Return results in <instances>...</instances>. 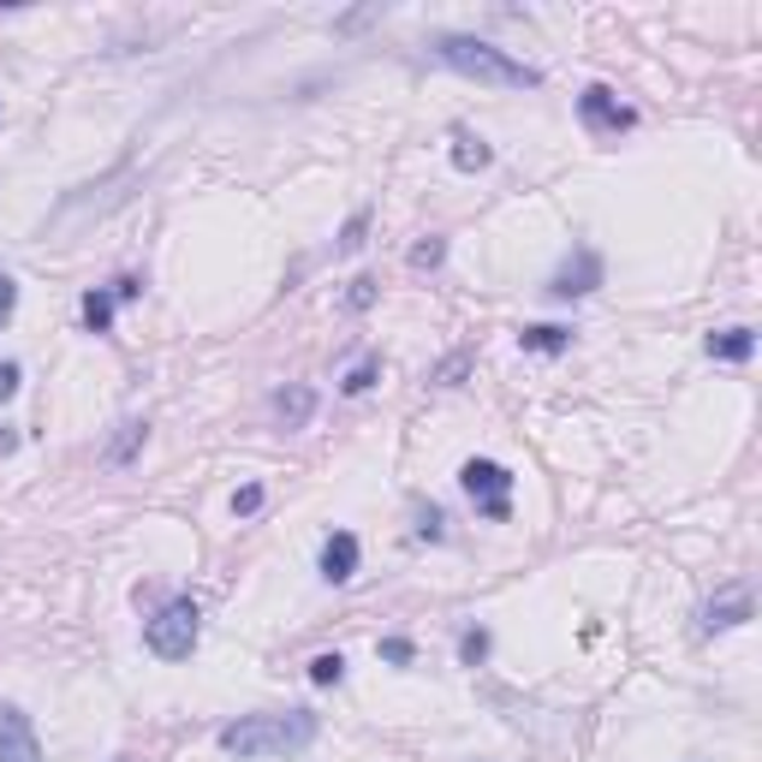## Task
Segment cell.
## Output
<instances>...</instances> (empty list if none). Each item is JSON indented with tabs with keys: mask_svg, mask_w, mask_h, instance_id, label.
Segmentation results:
<instances>
[{
	"mask_svg": "<svg viewBox=\"0 0 762 762\" xmlns=\"http://www.w3.org/2000/svg\"><path fill=\"white\" fill-rule=\"evenodd\" d=\"M429 54L442 66H453L459 78L494 84V90H542V72L536 66L512 61L507 48H494V42H482V36H453V31H442V36L429 42Z\"/></svg>",
	"mask_w": 762,
	"mask_h": 762,
	"instance_id": "obj_1",
	"label": "cell"
},
{
	"mask_svg": "<svg viewBox=\"0 0 762 762\" xmlns=\"http://www.w3.org/2000/svg\"><path fill=\"white\" fill-rule=\"evenodd\" d=\"M322 721L311 709H286V715H244V721L221 727V751L232 756H298L316 744Z\"/></svg>",
	"mask_w": 762,
	"mask_h": 762,
	"instance_id": "obj_2",
	"label": "cell"
},
{
	"mask_svg": "<svg viewBox=\"0 0 762 762\" xmlns=\"http://www.w3.org/2000/svg\"><path fill=\"white\" fill-rule=\"evenodd\" d=\"M197 638H203V613L190 596H173V602L143 625V643H150V655H161V662H190Z\"/></svg>",
	"mask_w": 762,
	"mask_h": 762,
	"instance_id": "obj_3",
	"label": "cell"
},
{
	"mask_svg": "<svg viewBox=\"0 0 762 762\" xmlns=\"http://www.w3.org/2000/svg\"><path fill=\"white\" fill-rule=\"evenodd\" d=\"M459 489L471 494V507L482 512L489 524H507L512 519V471L494 459H465L459 465Z\"/></svg>",
	"mask_w": 762,
	"mask_h": 762,
	"instance_id": "obj_4",
	"label": "cell"
},
{
	"mask_svg": "<svg viewBox=\"0 0 762 762\" xmlns=\"http://www.w3.org/2000/svg\"><path fill=\"white\" fill-rule=\"evenodd\" d=\"M578 120L590 126L596 138H620V131H632V126H638V113L625 108V101L608 90V84H590V90L578 96Z\"/></svg>",
	"mask_w": 762,
	"mask_h": 762,
	"instance_id": "obj_5",
	"label": "cell"
},
{
	"mask_svg": "<svg viewBox=\"0 0 762 762\" xmlns=\"http://www.w3.org/2000/svg\"><path fill=\"white\" fill-rule=\"evenodd\" d=\"M0 762H42V739L19 703H0Z\"/></svg>",
	"mask_w": 762,
	"mask_h": 762,
	"instance_id": "obj_6",
	"label": "cell"
},
{
	"mask_svg": "<svg viewBox=\"0 0 762 762\" xmlns=\"http://www.w3.org/2000/svg\"><path fill=\"white\" fill-rule=\"evenodd\" d=\"M596 286H602V257H596L590 244H578V251L554 269V281H548L554 298H584V292H596Z\"/></svg>",
	"mask_w": 762,
	"mask_h": 762,
	"instance_id": "obj_7",
	"label": "cell"
},
{
	"mask_svg": "<svg viewBox=\"0 0 762 762\" xmlns=\"http://www.w3.org/2000/svg\"><path fill=\"white\" fill-rule=\"evenodd\" d=\"M322 578H328V584H351V578H358V536H351V531H334L328 542H322Z\"/></svg>",
	"mask_w": 762,
	"mask_h": 762,
	"instance_id": "obj_8",
	"label": "cell"
},
{
	"mask_svg": "<svg viewBox=\"0 0 762 762\" xmlns=\"http://www.w3.org/2000/svg\"><path fill=\"white\" fill-rule=\"evenodd\" d=\"M751 351H756V328H721V334H709V358L715 363H751Z\"/></svg>",
	"mask_w": 762,
	"mask_h": 762,
	"instance_id": "obj_9",
	"label": "cell"
},
{
	"mask_svg": "<svg viewBox=\"0 0 762 762\" xmlns=\"http://www.w3.org/2000/svg\"><path fill=\"white\" fill-rule=\"evenodd\" d=\"M489 161H494V150L477 138L471 126H453V167H459V173H482Z\"/></svg>",
	"mask_w": 762,
	"mask_h": 762,
	"instance_id": "obj_10",
	"label": "cell"
},
{
	"mask_svg": "<svg viewBox=\"0 0 762 762\" xmlns=\"http://www.w3.org/2000/svg\"><path fill=\"white\" fill-rule=\"evenodd\" d=\"M744 620H751V596L732 590L727 602H709V613H703V632H732V625H744Z\"/></svg>",
	"mask_w": 762,
	"mask_h": 762,
	"instance_id": "obj_11",
	"label": "cell"
},
{
	"mask_svg": "<svg viewBox=\"0 0 762 762\" xmlns=\"http://www.w3.org/2000/svg\"><path fill=\"white\" fill-rule=\"evenodd\" d=\"M113 311H120V292H113V286L84 292V328H90V334H108L113 328Z\"/></svg>",
	"mask_w": 762,
	"mask_h": 762,
	"instance_id": "obj_12",
	"label": "cell"
},
{
	"mask_svg": "<svg viewBox=\"0 0 762 762\" xmlns=\"http://www.w3.org/2000/svg\"><path fill=\"white\" fill-rule=\"evenodd\" d=\"M274 412L286 417V429H304L311 412H316V388H281L274 393Z\"/></svg>",
	"mask_w": 762,
	"mask_h": 762,
	"instance_id": "obj_13",
	"label": "cell"
},
{
	"mask_svg": "<svg viewBox=\"0 0 762 762\" xmlns=\"http://www.w3.org/2000/svg\"><path fill=\"white\" fill-rule=\"evenodd\" d=\"M519 346H524V351H548V358H554V351L572 346V328H554V322H542V328H524V334H519Z\"/></svg>",
	"mask_w": 762,
	"mask_h": 762,
	"instance_id": "obj_14",
	"label": "cell"
},
{
	"mask_svg": "<svg viewBox=\"0 0 762 762\" xmlns=\"http://www.w3.org/2000/svg\"><path fill=\"white\" fill-rule=\"evenodd\" d=\"M346 679V655L334 650V655H316L311 662V685H322V692H328V685H340Z\"/></svg>",
	"mask_w": 762,
	"mask_h": 762,
	"instance_id": "obj_15",
	"label": "cell"
},
{
	"mask_svg": "<svg viewBox=\"0 0 762 762\" xmlns=\"http://www.w3.org/2000/svg\"><path fill=\"white\" fill-rule=\"evenodd\" d=\"M459 662H465V667H482V662H489V632H482V625H471V632L459 638Z\"/></svg>",
	"mask_w": 762,
	"mask_h": 762,
	"instance_id": "obj_16",
	"label": "cell"
},
{
	"mask_svg": "<svg viewBox=\"0 0 762 762\" xmlns=\"http://www.w3.org/2000/svg\"><path fill=\"white\" fill-rule=\"evenodd\" d=\"M375 655H381V662H393V667H412V662H417L412 638H381V643H375Z\"/></svg>",
	"mask_w": 762,
	"mask_h": 762,
	"instance_id": "obj_17",
	"label": "cell"
},
{
	"mask_svg": "<svg viewBox=\"0 0 762 762\" xmlns=\"http://www.w3.org/2000/svg\"><path fill=\"white\" fill-rule=\"evenodd\" d=\"M465 370H471V351H453V358L442 363V370H435L429 381H435V388H459V381H465Z\"/></svg>",
	"mask_w": 762,
	"mask_h": 762,
	"instance_id": "obj_18",
	"label": "cell"
},
{
	"mask_svg": "<svg viewBox=\"0 0 762 762\" xmlns=\"http://www.w3.org/2000/svg\"><path fill=\"white\" fill-rule=\"evenodd\" d=\"M375 375H381V358H363L358 370L340 381V388H346V393H370V388H375Z\"/></svg>",
	"mask_w": 762,
	"mask_h": 762,
	"instance_id": "obj_19",
	"label": "cell"
},
{
	"mask_svg": "<svg viewBox=\"0 0 762 762\" xmlns=\"http://www.w3.org/2000/svg\"><path fill=\"white\" fill-rule=\"evenodd\" d=\"M417 536H423V542H442V536H447L442 507H417Z\"/></svg>",
	"mask_w": 762,
	"mask_h": 762,
	"instance_id": "obj_20",
	"label": "cell"
},
{
	"mask_svg": "<svg viewBox=\"0 0 762 762\" xmlns=\"http://www.w3.org/2000/svg\"><path fill=\"white\" fill-rule=\"evenodd\" d=\"M143 435H150V423H126V435H120V442H113V453H108V459H113V465H126V459H131V447H138Z\"/></svg>",
	"mask_w": 762,
	"mask_h": 762,
	"instance_id": "obj_21",
	"label": "cell"
},
{
	"mask_svg": "<svg viewBox=\"0 0 762 762\" xmlns=\"http://www.w3.org/2000/svg\"><path fill=\"white\" fill-rule=\"evenodd\" d=\"M370 304H375V281H370V274H358L351 292H346V311H370Z\"/></svg>",
	"mask_w": 762,
	"mask_h": 762,
	"instance_id": "obj_22",
	"label": "cell"
},
{
	"mask_svg": "<svg viewBox=\"0 0 762 762\" xmlns=\"http://www.w3.org/2000/svg\"><path fill=\"white\" fill-rule=\"evenodd\" d=\"M363 232H370V215H351V221H346V232H340V251H358V244H363Z\"/></svg>",
	"mask_w": 762,
	"mask_h": 762,
	"instance_id": "obj_23",
	"label": "cell"
},
{
	"mask_svg": "<svg viewBox=\"0 0 762 762\" xmlns=\"http://www.w3.org/2000/svg\"><path fill=\"white\" fill-rule=\"evenodd\" d=\"M257 507H262V482H244V489L232 494V512H239V519H251Z\"/></svg>",
	"mask_w": 762,
	"mask_h": 762,
	"instance_id": "obj_24",
	"label": "cell"
},
{
	"mask_svg": "<svg viewBox=\"0 0 762 762\" xmlns=\"http://www.w3.org/2000/svg\"><path fill=\"white\" fill-rule=\"evenodd\" d=\"M442 257H447V244H442V239H423L417 251H412V269H435Z\"/></svg>",
	"mask_w": 762,
	"mask_h": 762,
	"instance_id": "obj_25",
	"label": "cell"
},
{
	"mask_svg": "<svg viewBox=\"0 0 762 762\" xmlns=\"http://www.w3.org/2000/svg\"><path fill=\"white\" fill-rule=\"evenodd\" d=\"M19 381H24V370H19V363H0V405H7L12 393H19Z\"/></svg>",
	"mask_w": 762,
	"mask_h": 762,
	"instance_id": "obj_26",
	"label": "cell"
},
{
	"mask_svg": "<svg viewBox=\"0 0 762 762\" xmlns=\"http://www.w3.org/2000/svg\"><path fill=\"white\" fill-rule=\"evenodd\" d=\"M19 311V286H12V274H0V322H12Z\"/></svg>",
	"mask_w": 762,
	"mask_h": 762,
	"instance_id": "obj_27",
	"label": "cell"
},
{
	"mask_svg": "<svg viewBox=\"0 0 762 762\" xmlns=\"http://www.w3.org/2000/svg\"><path fill=\"white\" fill-rule=\"evenodd\" d=\"M0 447H12V435H0Z\"/></svg>",
	"mask_w": 762,
	"mask_h": 762,
	"instance_id": "obj_28",
	"label": "cell"
},
{
	"mask_svg": "<svg viewBox=\"0 0 762 762\" xmlns=\"http://www.w3.org/2000/svg\"><path fill=\"white\" fill-rule=\"evenodd\" d=\"M113 762H131V756H113Z\"/></svg>",
	"mask_w": 762,
	"mask_h": 762,
	"instance_id": "obj_29",
	"label": "cell"
}]
</instances>
